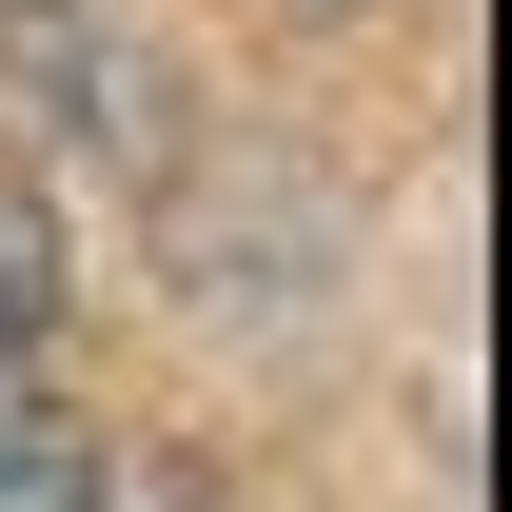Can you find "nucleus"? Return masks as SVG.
Instances as JSON below:
<instances>
[{"label":"nucleus","instance_id":"4","mask_svg":"<svg viewBox=\"0 0 512 512\" xmlns=\"http://www.w3.org/2000/svg\"><path fill=\"white\" fill-rule=\"evenodd\" d=\"M119 512H138V493H119ZM158 512H178V493H158Z\"/></svg>","mask_w":512,"mask_h":512},{"label":"nucleus","instance_id":"2","mask_svg":"<svg viewBox=\"0 0 512 512\" xmlns=\"http://www.w3.org/2000/svg\"><path fill=\"white\" fill-rule=\"evenodd\" d=\"M40 99H60V138H158V60H138V40H60V60H40Z\"/></svg>","mask_w":512,"mask_h":512},{"label":"nucleus","instance_id":"3","mask_svg":"<svg viewBox=\"0 0 512 512\" xmlns=\"http://www.w3.org/2000/svg\"><path fill=\"white\" fill-rule=\"evenodd\" d=\"M40 335H60V217H40V197L0 178V375H20Z\"/></svg>","mask_w":512,"mask_h":512},{"label":"nucleus","instance_id":"5","mask_svg":"<svg viewBox=\"0 0 512 512\" xmlns=\"http://www.w3.org/2000/svg\"><path fill=\"white\" fill-rule=\"evenodd\" d=\"M40 20H60V0H40Z\"/></svg>","mask_w":512,"mask_h":512},{"label":"nucleus","instance_id":"1","mask_svg":"<svg viewBox=\"0 0 512 512\" xmlns=\"http://www.w3.org/2000/svg\"><path fill=\"white\" fill-rule=\"evenodd\" d=\"M119 493L138 473L99 453V414H40V394L0 414V512H119Z\"/></svg>","mask_w":512,"mask_h":512}]
</instances>
